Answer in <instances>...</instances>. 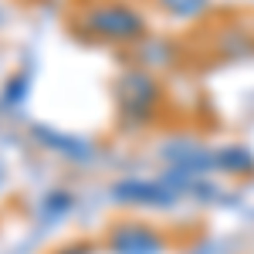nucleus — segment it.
Returning a JSON list of instances; mask_svg holds the SVG:
<instances>
[{"instance_id": "3", "label": "nucleus", "mask_w": 254, "mask_h": 254, "mask_svg": "<svg viewBox=\"0 0 254 254\" xmlns=\"http://www.w3.org/2000/svg\"><path fill=\"white\" fill-rule=\"evenodd\" d=\"M119 98H122V105H126L129 116H142L149 109V102H153V81L146 78V75H139V71H132L129 78L119 85Z\"/></svg>"}, {"instance_id": "2", "label": "nucleus", "mask_w": 254, "mask_h": 254, "mask_svg": "<svg viewBox=\"0 0 254 254\" xmlns=\"http://www.w3.org/2000/svg\"><path fill=\"white\" fill-rule=\"evenodd\" d=\"M112 248L119 254H156L159 251V237L149 227H139V224H122L116 234H112Z\"/></svg>"}, {"instance_id": "5", "label": "nucleus", "mask_w": 254, "mask_h": 254, "mask_svg": "<svg viewBox=\"0 0 254 254\" xmlns=\"http://www.w3.org/2000/svg\"><path fill=\"white\" fill-rule=\"evenodd\" d=\"M170 10H176V14H193V10H200L207 0H163Z\"/></svg>"}, {"instance_id": "1", "label": "nucleus", "mask_w": 254, "mask_h": 254, "mask_svg": "<svg viewBox=\"0 0 254 254\" xmlns=\"http://www.w3.org/2000/svg\"><path fill=\"white\" fill-rule=\"evenodd\" d=\"M85 27L98 34V38H116V41H129V38H139L142 34V20L139 14H132L129 7H95L88 17H85Z\"/></svg>"}, {"instance_id": "4", "label": "nucleus", "mask_w": 254, "mask_h": 254, "mask_svg": "<svg viewBox=\"0 0 254 254\" xmlns=\"http://www.w3.org/2000/svg\"><path fill=\"white\" fill-rule=\"evenodd\" d=\"M119 196H136V203H170V190L153 183H122L116 190Z\"/></svg>"}, {"instance_id": "6", "label": "nucleus", "mask_w": 254, "mask_h": 254, "mask_svg": "<svg viewBox=\"0 0 254 254\" xmlns=\"http://www.w3.org/2000/svg\"><path fill=\"white\" fill-rule=\"evenodd\" d=\"M0 180H3V166H0Z\"/></svg>"}]
</instances>
